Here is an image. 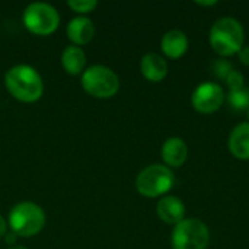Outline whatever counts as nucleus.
Instances as JSON below:
<instances>
[{
	"label": "nucleus",
	"instance_id": "f257e3e1",
	"mask_svg": "<svg viewBox=\"0 0 249 249\" xmlns=\"http://www.w3.org/2000/svg\"><path fill=\"white\" fill-rule=\"evenodd\" d=\"M4 85L9 93L26 104L36 102L44 93V82L36 69L28 64L10 67L4 74Z\"/></svg>",
	"mask_w": 249,
	"mask_h": 249
},
{
	"label": "nucleus",
	"instance_id": "f03ea898",
	"mask_svg": "<svg viewBox=\"0 0 249 249\" xmlns=\"http://www.w3.org/2000/svg\"><path fill=\"white\" fill-rule=\"evenodd\" d=\"M209 41L212 50L217 55L223 58L236 55L244 47V41H245L244 26L238 19L232 16L220 18L212 25Z\"/></svg>",
	"mask_w": 249,
	"mask_h": 249
},
{
	"label": "nucleus",
	"instance_id": "7ed1b4c3",
	"mask_svg": "<svg viewBox=\"0 0 249 249\" xmlns=\"http://www.w3.org/2000/svg\"><path fill=\"white\" fill-rule=\"evenodd\" d=\"M175 184V175L171 168L153 163L142 169L136 178V190L146 198L165 197Z\"/></svg>",
	"mask_w": 249,
	"mask_h": 249
},
{
	"label": "nucleus",
	"instance_id": "20e7f679",
	"mask_svg": "<svg viewBox=\"0 0 249 249\" xmlns=\"http://www.w3.org/2000/svg\"><path fill=\"white\" fill-rule=\"evenodd\" d=\"M44 210L31 201H23L12 207L9 212V228L16 236L31 238L38 235L45 226Z\"/></svg>",
	"mask_w": 249,
	"mask_h": 249
},
{
	"label": "nucleus",
	"instance_id": "39448f33",
	"mask_svg": "<svg viewBox=\"0 0 249 249\" xmlns=\"http://www.w3.org/2000/svg\"><path fill=\"white\" fill-rule=\"evenodd\" d=\"M82 88L93 98L108 99L117 95L120 89V79L117 73L102 64L88 67L82 73Z\"/></svg>",
	"mask_w": 249,
	"mask_h": 249
},
{
	"label": "nucleus",
	"instance_id": "423d86ee",
	"mask_svg": "<svg viewBox=\"0 0 249 249\" xmlns=\"http://www.w3.org/2000/svg\"><path fill=\"white\" fill-rule=\"evenodd\" d=\"M171 244L172 249H207L210 244V231L200 219H184L174 226Z\"/></svg>",
	"mask_w": 249,
	"mask_h": 249
},
{
	"label": "nucleus",
	"instance_id": "0eeeda50",
	"mask_svg": "<svg viewBox=\"0 0 249 249\" xmlns=\"http://www.w3.org/2000/svg\"><path fill=\"white\" fill-rule=\"evenodd\" d=\"M22 20L31 34L45 36L57 31L60 25V15L54 6L44 1H35L25 7Z\"/></svg>",
	"mask_w": 249,
	"mask_h": 249
},
{
	"label": "nucleus",
	"instance_id": "6e6552de",
	"mask_svg": "<svg viewBox=\"0 0 249 249\" xmlns=\"http://www.w3.org/2000/svg\"><path fill=\"white\" fill-rule=\"evenodd\" d=\"M225 101H226L225 89L216 82L200 83L191 95L193 108L204 115H210L219 111L223 107Z\"/></svg>",
	"mask_w": 249,
	"mask_h": 249
},
{
	"label": "nucleus",
	"instance_id": "1a4fd4ad",
	"mask_svg": "<svg viewBox=\"0 0 249 249\" xmlns=\"http://www.w3.org/2000/svg\"><path fill=\"white\" fill-rule=\"evenodd\" d=\"M158 217L166 225H178L185 219V204L175 196H165L156 204Z\"/></svg>",
	"mask_w": 249,
	"mask_h": 249
},
{
	"label": "nucleus",
	"instance_id": "9d476101",
	"mask_svg": "<svg viewBox=\"0 0 249 249\" xmlns=\"http://www.w3.org/2000/svg\"><path fill=\"white\" fill-rule=\"evenodd\" d=\"M160 156H162L165 166H168L171 169L181 168L187 162L188 146L181 137H169L162 144Z\"/></svg>",
	"mask_w": 249,
	"mask_h": 249
},
{
	"label": "nucleus",
	"instance_id": "9b49d317",
	"mask_svg": "<svg viewBox=\"0 0 249 249\" xmlns=\"http://www.w3.org/2000/svg\"><path fill=\"white\" fill-rule=\"evenodd\" d=\"M188 36L184 31L179 29H171L168 31L160 41L162 53L169 60H178L182 55H185L188 50Z\"/></svg>",
	"mask_w": 249,
	"mask_h": 249
},
{
	"label": "nucleus",
	"instance_id": "f8f14e48",
	"mask_svg": "<svg viewBox=\"0 0 249 249\" xmlns=\"http://www.w3.org/2000/svg\"><path fill=\"white\" fill-rule=\"evenodd\" d=\"M140 71L143 77L152 83L162 82L168 76V61L156 53H147L142 57L140 61Z\"/></svg>",
	"mask_w": 249,
	"mask_h": 249
},
{
	"label": "nucleus",
	"instance_id": "ddd939ff",
	"mask_svg": "<svg viewBox=\"0 0 249 249\" xmlns=\"http://www.w3.org/2000/svg\"><path fill=\"white\" fill-rule=\"evenodd\" d=\"M67 38L73 42V45L82 47L92 41L95 35V25L93 22L86 16H77L73 18L66 28Z\"/></svg>",
	"mask_w": 249,
	"mask_h": 249
},
{
	"label": "nucleus",
	"instance_id": "4468645a",
	"mask_svg": "<svg viewBox=\"0 0 249 249\" xmlns=\"http://www.w3.org/2000/svg\"><path fill=\"white\" fill-rule=\"evenodd\" d=\"M229 152L239 160H249V121L239 123L231 131L228 140Z\"/></svg>",
	"mask_w": 249,
	"mask_h": 249
},
{
	"label": "nucleus",
	"instance_id": "2eb2a0df",
	"mask_svg": "<svg viewBox=\"0 0 249 249\" xmlns=\"http://www.w3.org/2000/svg\"><path fill=\"white\" fill-rule=\"evenodd\" d=\"M61 66L66 70V73L76 76L85 71L86 66V54L82 50V47L77 45H69L61 53Z\"/></svg>",
	"mask_w": 249,
	"mask_h": 249
},
{
	"label": "nucleus",
	"instance_id": "dca6fc26",
	"mask_svg": "<svg viewBox=\"0 0 249 249\" xmlns=\"http://www.w3.org/2000/svg\"><path fill=\"white\" fill-rule=\"evenodd\" d=\"M229 105L235 109V111H244L249 108V89L248 88H242L238 90H229L228 96H226Z\"/></svg>",
	"mask_w": 249,
	"mask_h": 249
},
{
	"label": "nucleus",
	"instance_id": "f3484780",
	"mask_svg": "<svg viewBox=\"0 0 249 249\" xmlns=\"http://www.w3.org/2000/svg\"><path fill=\"white\" fill-rule=\"evenodd\" d=\"M67 6L73 12L83 15V13H90L92 10H95L98 6V1L96 0H69Z\"/></svg>",
	"mask_w": 249,
	"mask_h": 249
},
{
	"label": "nucleus",
	"instance_id": "a211bd4d",
	"mask_svg": "<svg viewBox=\"0 0 249 249\" xmlns=\"http://www.w3.org/2000/svg\"><path fill=\"white\" fill-rule=\"evenodd\" d=\"M225 83L228 85L229 90H238V89L245 88V77H244V74L241 71H238V70L233 69L228 74V77L225 79Z\"/></svg>",
	"mask_w": 249,
	"mask_h": 249
},
{
	"label": "nucleus",
	"instance_id": "6ab92c4d",
	"mask_svg": "<svg viewBox=\"0 0 249 249\" xmlns=\"http://www.w3.org/2000/svg\"><path fill=\"white\" fill-rule=\"evenodd\" d=\"M232 70H233V66L231 64V61H228L225 58H220L213 63V73L223 82Z\"/></svg>",
	"mask_w": 249,
	"mask_h": 249
},
{
	"label": "nucleus",
	"instance_id": "aec40b11",
	"mask_svg": "<svg viewBox=\"0 0 249 249\" xmlns=\"http://www.w3.org/2000/svg\"><path fill=\"white\" fill-rule=\"evenodd\" d=\"M239 57V61L245 66V67H249V45H244L241 48V51L236 54Z\"/></svg>",
	"mask_w": 249,
	"mask_h": 249
},
{
	"label": "nucleus",
	"instance_id": "412c9836",
	"mask_svg": "<svg viewBox=\"0 0 249 249\" xmlns=\"http://www.w3.org/2000/svg\"><path fill=\"white\" fill-rule=\"evenodd\" d=\"M6 233H7V223H6V220L0 216V239L4 238Z\"/></svg>",
	"mask_w": 249,
	"mask_h": 249
},
{
	"label": "nucleus",
	"instance_id": "4be33fe9",
	"mask_svg": "<svg viewBox=\"0 0 249 249\" xmlns=\"http://www.w3.org/2000/svg\"><path fill=\"white\" fill-rule=\"evenodd\" d=\"M197 4L201 7H212V6H216L217 1L216 0H213V1H197Z\"/></svg>",
	"mask_w": 249,
	"mask_h": 249
},
{
	"label": "nucleus",
	"instance_id": "5701e85b",
	"mask_svg": "<svg viewBox=\"0 0 249 249\" xmlns=\"http://www.w3.org/2000/svg\"><path fill=\"white\" fill-rule=\"evenodd\" d=\"M7 249H28V248H25V247H22V245H10Z\"/></svg>",
	"mask_w": 249,
	"mask_h": 249
},
{
	"label": "nucleus",
	"instance_id": "b1692460",
	"mask_svg": "<svg viewBox=\"0 0 249 249\" xmlns=\"http://www.w3.org/2000/svg\"><path fill=\"white\" fill-rule=\"evenodd\" d=\"M248 120H249V108H248Z\"/></svg>",
	"mask_w": 249,
	"mask_h": 249
}]
</instances>
